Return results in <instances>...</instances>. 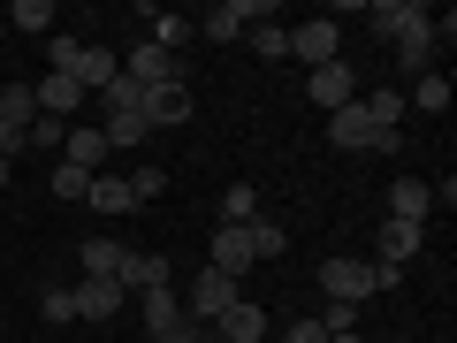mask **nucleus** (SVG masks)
<instances>
[{
  "label": "nucleus",
  "mask_w": 457,
  "mask_h": 343,
  "mask_svg": "<svg viewBox=\"0 0 457 343\" xmlns=\"http://www.w3.org/2000/svg\"><path fill=\"white\" fill-rule=\"evenodd\" d=\"M305 99H312L320 114L351 107V99H359V69H351V62H320V69H305Z\"/></svg>",
  "instance_id": "obj_4"
},
{
  "label": "nucleus",
  "mask_w": 457,
  "mask_h": 343,
  "mask_svg": "<svg viewBox=\"0 0 457 343\" xmlns=\"http://www.w3.org/2000/svg\"><path fill=\"white\" fill-rule=\"evenodd\" d=\"M435 16H427V23H411V31L404 38H396V69H404V77H427V69H435Z\"/></svg>",
  "instance_id": "obj_13"
},
{
  "label": "nucleus",
  "mask_w": 457,
  "mask_h": 343,
  "mask_svg": "<svg viewBox=\"0 0 457 343\" xmlns=\"http://www.w3.org/2000/svg\"><path fill=\"white\" fill-rule=\"evenodd\" d=\"M420 237L427 229H411V222H381V267H404L420 252Z\"/></svg>",
  "instance_id": "obj_23"
},
{
  "label": "nucleus",
  "mask_w": 457,
  "mask_h": 343,
  "mask_svg": "<svg viewBox=\"0 0 457 343\" xmlns=\"http://www.w3.org/2000/svg\"><path fill=\"white\" fill-rule=\"evenodd\" d=\"M213 328H221V343H260V336H275V328H267V313L252 305V297H237V305H228Z\"/></svg>",
  "instance_id": "obj_17"
},
{
  "label": "nucleus",
  "mask_w": 457,
  "mask_h": 343,
  "mask_svg": "<svg viewBox=\"0 0 457 343\" xmlns=\"http://www.w3.org/2000/svg\"><path fill=\"white\" fill-rule=\"evenodd\" d=\"M122 260H130V245H114V237H92V245L77 252V275H122Z\"/></svg>",
  "instance_id": "obj_20"
},
{
  "label": "nucleus",
  "mask_w": 457,
  "mask_h": 343,
  "mask_svg": "<svg viewBox=\"0 0 457 343\" xmlns=\"http://www.w3.org/2000/svg\"><path fill=\"white\" fill-rule=\"evenodd\" d=\"M396 275H404V267H381V260H320V290H328V305H366V297L389 290Z\"/></svg>",
  "instance_id": "obj_1"
},
{
  "label": "nucleus",
  "mask_w": 457,
  "mask_h": 343,
  "mask_svg": "<svg viewBox=\"0 0 457 343\" xmlns=\"http://www.w3.org/2000/svg\"><path fill=\"white\" fill-rule=\"evenodd\" d=\"M245 222H260V191L252 183H228L221 191V229H245Z\"/></svg>",
  "instance_id": "obj_25"
},
{
  "label": "nucleus",
  "mask_w": 457,
  "mask_h": 343,
  "mask_svg": "<svg viewBox=\"0 0 457 343\" xmlns=\"http://www.w3.org/2000/svg\"><path fill=\"white\" fill-rule=\"evenodd\" d=\"M69 297H77V313H84V321H114L130 290H122L114 275H77V290H69Z\"/></svg>",
  "instance_id": "obj_7"
},
{
  "label": "nucleus",
  "mask_w": 457,
  "mask_h": 343,
  "mask_svg": "<svg viewBox=\"0 0 457 343\" xmlns=\"http://www.w3.org/2000/svg\"><path fill=\"white\" fill-rule=\"evenodd\" d=\"M31 92H38V114H54V122H77V99H84V92H77V77H54V69H46Z\"/></svg>",
  "instance_id": "obj_18"
},
{
  "label": "nucleus",
  "mask_w": 457,
  "mask_h": 343,
  "mask_svg": "<svg viewBox=\"0 0 457 343\" xmlns=\"http://www.w3.org/2000/svg\"><path fill=\"white\" fill-rule=\"evenodd\" d=\"M359 107L374 114V130H396V122H404V114H411V107H404V92H396V84H381V92H359Z\"/></svg>",
  "instance_id": "obj_24"
},
{
  "label": "nucleus",
  "mask_w": 457,
  "mask_h": 343,
  "mask_svg": "<svg viewBox=\"0 0 457 343\" xmlns=\"http://www.w3.org/2000/svg\"><path fill=\"white\" fill-rule=\"evenodd\" d=\"M8 23H16V31H46V23H54V0H16Z\"/></svg>",
  "instance_id": "obj_32"
},
{
  "label": "nucleus",
  "mask_w": 457,
  "mask_h": 343,
  "mask_svg": "<svg viewBox=\"0 0 457 343\" xmlns=\"http://www.w3.org/2000/svg\"><path fill=\"white\" fill-rule=\"evenodd\" d=\"M312 321H320L328 336H359V305H328V313H312Z\"/></svg>",
  "instance_id": "obj_33"
},
{
  "label": "nucleus",
  "mask_w": 457,
  "mask_h": 343,
  "mask_svg": "<svg viewBox=\"0 0 457 343\" xmlns=\"http://www.w3.org/2000/svg\"><path fill=\"white\" fill-rule=\"evenodd\" d=\"M99 138H107V153L145 146V107H137V114H107V122H99Z\"/></svg>",
  "instance_id": "obj_27"
},
{
  "label": "nucleus",
  "mask_w": 457,
  "mask_h": 343,
  "mask_svg": "<svg viewBox=\"0 0 457 343\" xmlns=\"http://www.w3.org/2000/svg\"><path fill=\"white\" fill-rule=\"evenodd\" d=\"M252 46H260V62H282V54H290V23H252Z\"/></svg>",
  "instance_id": "obj_29"
},
{
  "label": "nucleus",
  "mask_w": 457,
  "mask_h": 343,
  "mask_svg": "<svg viewBox=\"0 0 457 343\" xmlns=\"http://www.w3.org/2000/svg\"><path fill=\"white\" fill-rule=\"evenodd\" d=\"M54 198L84 206V198H92V176H84V168H69V161H54Z\"/></svg>",
  "instance_id": "obj_30"
},
{
  "label": "nucleus",
  "mask_w": 457,
  "mask_h": 343,
  "mask_svg": "<svg viewBox=\"0 0 457 343\" xmlns=\"http://www.w3.org/2000/svg\"><path fill=\"white\" fill-rule=\"evenodd\" d=\"M427 213H435V183H420V176H396V183H389V222L427 229Z\"/></svg>",
  "instance_id": "obj_8"
},
{
  "label": "nucleus",
  "mask_w": 457,
  "mask_h": 343,
  "mask_svg": "<svg viewBox=\"0 0 457 343\" xmlns=\"http://www.w3.org/2000/svg\"><path fill=\"white\" fill-rule=\"evenodd\" d=\"M38 313H46V321H54V328H62V321H77V297H69V290H62V282H54V290H46V297H38Z\"/></svg>",
  "instance_id": "obj_34"
},
{
  "label": "nucleus",
  "mask_w": 457,
  "mask_h": 343,
  "mask_svg": "<svg viewBox=\"0 0 457 343\" xmlns=\"http://www.w3.org/2000/svg\"><path fill=\"white\" fill-rule=\"evenodd\" d=\"M122 77H130L137 92H153V84H183V62H176V54H161L153 38H137V46L122 54Z\"/></svg>",
  "instance_id": "obj_5"
},
{
  "label": "nucleus",
  "mask_w": 457,
  "mask_h": 343,
  "mask_svg": "<svg viewBox=\"0 0 457 343\" xmlns=\"http://www.w3.org/2000/svg\"><path fill=\"white\" fill-rule=\"evenodd\" d=\"M8 176H16V161H8V153H0V191H8Z\"/></svg>",
  "instance_id": "obj_37"
},
{
  "label": "nucleus",
  "mask_w": 457,
  "mask_h": 343,
  "mask_svg": "<svg viewBox=\"0 0 457 343\" xmlns=\"http://www.w3.org/2000/svg\"><path fill=\"white\" fill-rule=\"evenodd\" d=\"M145 23H153V46L183 62V46H191V31H198V23H191V16H176V8H145Z\"/></svg>",
  "instance_id": "obj_19"
},
{
  "label": "nucleus",
  "mask_w": 457,
  "mask_h": 343,
  "mask_svg": "<svg viewBox=\"0 0 457 343\" xmlns=\"http://www.w3.org/2000/svg\"><path fill=\"white\" fill-rule=\"evenodd\" d=\"M290 54L305 69H320V62H343V31L328 16H312V23H290Z\"/></svg>",
  "instance_id": "obj_6"
},
{
  "label": "nucleus",
  "mask_w": 457,
  "mask_h": 343,
  "mask_svg": "<svg viewBox=\"0 0 457 343\" xmlns=\"http://www.w3.org/2000/svg\"><path fill=\"white\" fill-rule=\"evenodd\" d=\"M122 183H130V206H137V198H161V191H168V168H153V161H145V168H130Z\"/></svg>",
  "instance_id": "obj_31"
},
{
  "label": "nucleus",
  "mask_w": 457,
  "mask_h": 343,
  "mask_svg": "<svg viewBox=\"0 0 457 343\" xmlns=\"http://www.w3.org/2000/svg\"><path fill=\"white\" fill-rule=\"evenodd\" d=\"M114 282H122V290H137V297H145V290H168V282H176V267H168L161 252H130V260H122V275H114Z\"/></svg>",
  "instance_id": "obj_12"
},
{
  "label": "nucleus",
  "mask_w": 457,
  "mask_h": 343,
  "mask_svg": "<svg viewBox=\"0 0 457 343\" xmlns=\"http://www.w3.org/2000/svg\"><path fill=\"white\" fill-rule=\"evenodd\" d=\"M282 343H336V336H328L320 321H290V328H282Z\"/></svg>",
  "instance_id": "obj_36"
},
{
  "label": "nucleus",
  "mask_w": 457,
  "mask_h": 343,
  "mask_svg": "<svg viewBox=\"0 0 457 343\" xmlns=\"http://www.w3.org/2000/svg\"><path fill=\"white\" fill-rule=\"evenodd\" d=\"M328 146H343V153H374V146H381V153H389V146H396V130H374V114L351 99V107L328 114Z\"/></svg>",
  "instance_id": "obj_3"
},
{
  "label": "nucleus",
  "mask_w": 457,
  "mask_h": 343,
  "mask_svg": "<svg viewBox=\"0 0 457 343\" xmlns=\"http://www.w3.org/2000/svg\"><path fill=\"white\" fill-rule=\"evenodd\" d=\"M62 161H69V168H84V176H107V138H99V130H77V122H69Z\"/></svg>",
  "instance_id": "obj_16"
},
{
  "label": "nucleus",
  "mask_w": 457,
  "mask_h": 343,
  "mask_svg": "<svg viewBox=\"0 0 457 343\" xmlns=\"http://www.w3.org/2000/svg\"><path fill=\"white\" fill-rule=\"evenodd\" d=\"M69 77H77V92H107V84L122 77V54H107V46H84Z\"/></svg>",
  "instance_id": "obj_15"
},
{
  "label": "nucleus",
  "mask_w": 457,
  "mask_h": 343,
  "mask_svg": "<svg viewBox=\"0 0 457 343\" xmlns=\"http://www.w3.org/2000/svg\"><path fill=\"white\" fill-rule=\"evenodd\" d=\"M153 343H206V328L183 313V321H168V328H153Z\"/></svg>",
  "instance_id": "obj_35"
},
{
  "label": "nucleus",
  "mask_w": 457,
  "mask_h": 343,
  "mask_svg": "<svg viewBox=\"0 0 457 343\" xmlns=\"http://www.w3.org/2000/svg\"><path fill=\"white\" fill-rule=\"evenodd\" d=\"M252 23H260V0H221V8H206V16H198V31L228 46V38H245Z\"/></svg>",
  "instance_id": "obj_9"
},
{
  "label": "nucleus",
  "mask_w": 457,
  "mask_h": 343,
  "mask_svg": "<svg viewBox=\"0 0 457 343\" xmlns=\"http://www.w3.org/2000/svg\"><path fill=\"white\" fill-rule=\"evenodd\" d=\"M366 16H374V38H389V46H396V38H404L411 23H427L435 8H420V0H366Z\"/></svg>",
  "instance_id": "obj_10"
},
{
  "label": "nucleus",
  "mask_w": 457,
  "mask_h": 343,
  "mask_svg": "<svg viewBox=\"0 0 457 343\" xmlns=\"http://www.w3.org/2000/svg\"><path fill=\"white\" fill-rule=\"evenodd\" d=\"M237 297H245V282H237V275H221V267H198L191 290H183V313H191L198 328H213L228 305H237Z\"/></svg>",
  "instance_id": "obj_2"
},
{
  "label": "nucleus",
  "mask_w": 457,
  "mask_h": 343,
  "mask_svg": "<svg viewBox=\"0 0 457 343\" xmlns=\"http://www.w3.org/2000/svg\"><path fill=\"white\" fill-rule=\"evenodd\" d=\"M404 107H420V114H450V77H442V69H427V77H411Z\"/></svg>",
  "instance_id": "obj_21"
},
{
  "label": "nucleus",
  "mask_w": 457,
  "mask_h": 343,
  "mask_svg": "<svg viewBox=\"0 0 457 343\" xmlns=\"http://www.w3.org/2000/svg\"><path fill=\"white\" fill-rule=\"evenodd\" d=\"M137 321H145V336L168 328V321H183V290H176V282H168V290H145V297H137Z\"/></svg>",
  "instance_id": "obj_22"
},
{
  "label": "nucleus",
  "mask_w": 457,
  "mask_h": 343,
  "mask_svg": "<svg viewBox=\"0 0 457 343\" xmlns=\"http://www.w3.org/2000/svg\"><path fill=\"white\" fill-rule=\"evenodd\" d=\"M245 237H252V260H282V252H290V229L267 222V213H260V222H245Z\"/></svg>",
  "instance_id": "obj_26"
},
{
  "label": "nucleus",
  "mask_w": 457,
  "mask_h": 343,
  "mask_svg": "<svg viewBox=\"0 0 457 343\" xmlns=\"http://www.w3.org/2000/svg\"><path fill=\"white\" fill-rule=\"evenodd\" d=\"M191 122V84H153L145 92V130H176Z\"/></svg>",
  "instance_id": "obj_11"
},
{
  "label": "nucleus",
  "mask_w": 457,
  "mask_h": 343,
  "mask_svg": "<svg viewBox=\"0 0 457 343\" xmlns=\"http://www.w3.org/2000/svg\"><path fill=\"white\" fill-rule=\"evenodd\" d=\"M84 206H99V213H130V183L122 176H92V198Z\"/></svg>",
  "instance_id": "obj_28"
},
{
  "label": "nucleus",
  "mask_w": 457,
  "mask_h": 343,
  "mask_svg": "<svg viewBox=\"0 0 457 343\" xmlns=\"http://www.w3.org/2000/svg\"><path fill=\"white\" fill-rule=\"evenodd\" d=\"M206 267H221V275L245 282L252 267H260V260H252V237H245V229H213V260H206Z\"/></svg>",
  "instance_id": "obj_14"
},
{
  "label": "nucleus",
  "mask_w": 457,
  "mask_h": 343,
  "mask_svg": "<svg viewBox=\"0 0 457 343\" xmlns=\"http://www.w3.org/2000/svg\"><path fill=\"white\" fill-rule=\"evenodd\" d=\"M336 343H366V336H336Z\"/></svg>",
  "instance_id": "obj_38"
}]
</instances>
